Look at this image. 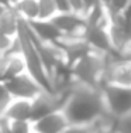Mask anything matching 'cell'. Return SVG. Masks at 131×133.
<instances>
[{
  "label": "cell",
  "instance_id": "cell-24",
  "mask_svg": "<svg viewBox=\"0 0 131 133\" xmlns=\"http://www.w3.org/2000/svg\"><path fill=\"white\" fill-rule=\"evenodd\" d=\"M2 99H11V98H10V95L7 94V91H6L4 84L0 82V101H2Z\"/></svg>",
  "mask_w": 131,
  "mask_h": 133
},
{
  "label": "cell",
  "instance_id": "cell-10",
  "mask_svg": "<svg viewBox=\"0 0 131 133\" xmlns=\"http://www.w3.org/2000/svg\"><path fill=\"white\" fill-rule=\"evenodd\" d=\"M68 126H69V122H68L65 113L61 109L33 122V132L34 133H62Z\"/></svg>",
  "mask_w": 131,
  "mask_h": 133
},
{
  "label": "cell",
  "instance_id": "cell-13",
  "mask_svg": "<svg viewBox=\"0 0 131 133\" xmlns=\"http://www.w3.org/2000/svg\"><path fill=\"white\" fill-rule=\"evenodd\" d=\"M4 57H6V68H4V75H3V82L27 72V65H26V61H24L23 54L4 55Z\"/></svg>",
  "mask_w": 131,
  "mask_h": 133
},
{
  "label": "cell",
  "instance_id": "cell-6",
  "mask_svg": "<svg viewBox=\"0 0 131 133\" xmlns=\"http://www.w3.org/2000/svg\"><path fill=\"white\" fill-rule=\"evenodd\" d=\"M107 27L109 24H86L82 37L92 47L93 51L114 57V50L110 43Z\"/></svg>",
  "mask_w": 131,
  "mask_h": 133
},
{
  "label": "cell",
  "instance_id": "cell-28",
  "mask_svg": "<svg viewBox=\"0 0 131 133\" xmlns=\"http://www.w3.org/2000/svg\"><path fill=\"white\" fill-rule=\"evenodd\" d=\"M9 2H10V4H11V6H13V4H16V3L18 2V0H9Z\"/></svg>",
  "mask_w": 131,
  "mask_h": 133
},
{
  "label": "cell",
  "instance_id": "cell-2",
  "mask_svg": "<svg viewBox=\"0 0 131 133\" xmlns=\"http://www.w3.org/2000/svg\"><path fill=\"white\" fill-rule=\"evenodd\" d=\"M18 40L21 43V54L24 57V61L27 65V72L34 78L44 91L54 94V88H52V82L49 79L48 74H47L44 64L40 58V54L37 51L35 45H34L33 40L30 37V30H28V23L21 18L20 28H18L17 34Z\"/></svg>",
  "mask_w": 131,
  "mask_h": 133
},
{
  "label": "cell",
  "instance_id": "cell-12",
  "mask_svg": "<svg viewBox=\"0 0 131 133\" xmlns=\"http://www.w3.org/2000/svg\"><path fill=\"white\" fill-rule=\"evenodd\" d=\"M7 120H30L31 122V101L28 99H11L4 116Z\"/></svg>",
  "mask_w": 131,
  "mask_h": 133
},
{
  "label": "cell",
  "instance_id": "cell-4",
  "mask_svg": "<svg viewBox=\"0 0 131 133\" xmlns=\"http://www.w3.org/2000/svg\"><path fill=\"white\" fill-rule=\"evenodd\" d=\"M100 92L104 101L106 112L113 119H120L131 112V87L103 84Z\"/></svg>",
  "mask_w": 131,
  "mask_h": 133
},
{
  "label": "cell",
  "instance_id": "cell-21",
  "mask_svg": "<svg viewBox=\"0 0 131 133\" xmlns=\"http://www.w3.org/2000/svg\"><path fill=\"white\" fill-rule=\"evenodd\" d=\"M69 4H71V10L73 13L86 17V6L83 0H69Z\"/></svg>",
  "mask_w": 131,
  "mask_h": 133
},
{
  "label": "cell",
  "instance_id": "cell-20",
  "mask_svg": "<svg viewBox=\"0 0 131 133\" xmlns=\"http://www.w3.org/2000/svg\"><path fill=\"white\" fill-rule=\"evenodd\" d=\"M62 133H93V125H69Z\"/></svg>",
  "mask_w": 131,
  "mask_h": 133
},
{
  "label": "cell",
  "instance_id": "cell-23",
  "mask_svg": "<svg viewBox=\"0 0 131 133\" xmlns=\"http://www.w3.org/2000/svg\"><path fill=\"white\" fill-rule=\"evenodd\" d=\"M0 128L3 133H13L10 128V120H7L6 118H0Z\"/></svg>",
  "mask_w": 131,
  "mask_h": 133
},
{
  "label": "cell",
  "instance_id": "cell-3",
  "mask_svg": "<svg viewBox=\"0 0 131 133\" xmlns=\"http://www.w3.org/2000/svg\"><path fill=\"white\" fill-rule=\"evenodd\" d=\"M107 57L110 55L92 51L83 58H80L76 64L72 65L73 81L83 87L100 89L103 85L106 65H107Z\"/></svg>",
  "mask_w": 131,
  "mask_h": 133
},
{
  "label": "cell",
  "instance_id": "cell-16",
  "mask_svg": "<svg viewBox=\"0 0 131 133\" xmlns=\"http://www.w3.org/2000/svg\"><path fill=\"white\" fill-rule=\"evenodd\" d=\"M58 14L54 0H38V18L40 20H52Z\"/></svg>",
  "mask_w": 131,
  "mask_h": 133
},
{
  "label": "cell",
  "instance_id": "cell-26",
  "mask_svg": "<svg viewBox=\"0 0 131 133\" xmlns=\"http://www.w3.org/2000/svg\"><path fill=\"white\" fill-rule=\"evenodd\" d=\"M7 9H9V6H4V4H0V18L3 17V14L7 11Z\"/></svg>",
  "mask_w": 131,
  "mask_h": 133
},
{
  "label": "cell",
  "instance_id": "cell-15",
  "mask_svg": "<svg viewBox=\"0 0 131 133\" xmlns=\"http://www.w3.org/2000/svg\"><path fill=\"white\" fill-rule=\"evenodd\" d=\"M20 23H21L20 16L16 13V10L13 7H9L7 11L0 18V30L4 31L6 34H9L11 37H17Z\"/></svg>",
  "mask_w": 131,
  "mask_h": 133
},
{
  "label": "cell",
  "instance_id": "cell-14",
  "mask_svg": "<svg viewBox=\"0 0 131 133\" xmlns=\"http://www.w3.org/2000/svg\"><path fill=\"white\" fill-rule=\"evenodd\" d=\"M11 7L24 21H34L38 18V0H18Z\"/></svg>",
  "mask_w": 131,
  "mask_h": 133
},
{
  "label": "cell",
  "instance_id": "cell-7",
  "mask_svg": "<svg viewBox=\"0 0 131 133\" xmlns=\"http://www.w3.org/2000/svg\"><path fill=\"white\" fill-rule=\"evenodd\" d=\"M57 44L64 54L65 62L69 66L76 64L80 58L93 51L92 47L83 40V37H62L57 41Z\"/></svg>",
  "mask_w": 131,
  "mask_h": 133
},
{
  "label": "cell",
  "instance_id": "cell-25",
  "mask_svg": "<svg viewBox=\"0 0 131 133\" xmlns=\"http://www.w3.org/2000/svg\"><path fill=\"white\" fill-rule=\"evenodd\" d=\"M118 59H126V61H130V62H131V50H130L128 52H126L124 55H121Z\"/></svg>",
  "mask_w": 131,
  "mask_h": 133
},
{
  "label": "cell",
  "instance_id": "cell-22",
  "mask_svg": "<svg viewBox=\"0 0 131 133\" xmlns=\"http://www.w3.org/2000/svg\"><path fill=\"white\" fill-rule=\"evenodd\" d=\"M54 2H55V6H57L58 13H69V11H72L69 0H54Z\"/></svg>",
  "mask_w": 131,
  "mask_h": 133
},
{
  "label": "cell",
  "instance_id": "cell-11",
  "mask_svg": "<svg viewBox=\"0 0 131 133\" xmlns=\"http://www.w3.org/2000/svg\"><path fill=\"white\" fill-rule=\"evenodd\" d=\"M28 23V21H27ZM28 26L34 34L44 43H57L62 38V33L57 28L52 20H37L30 21Z\"/></svg>",
  "mask_w": 131,
  "mask_h": 133
},
{
  "label": "cell",
  "instance_id": "cell-17",
  "mask_svg": "<svg viewBox=\"0 0 131 133\" xmlns=\"http://www.w3.org/2000/svg\"><path fill=\"white\" fill-rule=\"evenodd\" d=\"M10 128L13 133H34L33 122L30 120H10Z\"/></svg>",
  "mask_w": 131,
  "mask_h": 133
},
{
  "label": "cell",
  "instance_id": "cell-18",
  "mask_svg": "<svg viewBox=\"0 0 131 133\" xmlns=\"http://www.w3.org/2000/svg\"><path fill=\"white\" fill-rule=\"evenodd\" d=\"M113 126L117 133H131V112L120 119H114Z\"/></svg>",
  "mask_w": 131,
  "mask_h": 133
},
{
  "label": "cell",
  "instance_id": "cell-8",
  "mask_svg": "<svg viewBox=\"0 0 131 133\" xmlns=\"http://www.w3.org/2000/svg\"><path fill=\"white\" fill-rule=\"evenodd\" d=\"M103 84L131 87V62L118 58L110 59L106 65Z\"/></svg>",
  "mask_w": 131,
  "mask_h": 133
},
{
  "label": "cell",
  "instance_id": "cell-9",
  "mask_svg": "<svg viewBox=\"0 0 131 133\" xmlns=\"http://www.w3.org/2000/svg\"><path fill=\"white\" fill-rule=\"evenodd\" d=\"M52 21L62 33V37H82L87 24L85 16L76 14L73 11L58 13L52 18Z\"/></svg>",
  "mask_w": 131,
  "mask_h": 133
},
{
  "label": "cell",
  "instance_id": "cell-27",
  "mask_svg": "<svg viewBox=\"0 0 131 133\" xmlns=\"http://www.w3.org/2000/svg\"><path fill=\"white\" fill-rule=\"evenodd\" d=\"M0 4H4V6L11 7V4H10V2H9V0H0Z\"/></svg>",
  "mask_w": 131,
  "mask_h": 133
},
{
  "label": "cell",
  "instance_id": "cell-29",
  "mask_svg": "<svg viewBox=\"0 0 131 133\" xmlns=\"http://www.w3.org/2000/svg\"><path fill=\"white\" fill-rule=\"evenodd\" d=\"M0 133H3V132H2V128H0Z\"/></svg>",
  "mask_w": 131,
  "mask_h": 133
},
{
  "label": "cell",
  "instance_id": "cell-19",
  "mask_svg": "<svg viewBox=\"0 0 131 133\" xmlns=\"http://www.w3.org/2000/svg\"><path fill=\"white\" fill-rule=\"evenodd\" d=\"M16 37H11L9 34H6L4 31L0 30V54H6L10 50V47L13 45Z\"/></svg>",
  "mask_w": 131,
  "mask_h": 133
},
{
  "label": "cell",
  "instance_id": "cell-5",
  "mask_svg": "<svg viewBox=\"0 0 131 133\" xmlns=\"http://www.w3.org/2000/svg\"><path fill=\"white\" fill-rule=\"evenodd\" d=\"M7 94L10 95L11 99H28L33 101L35 96H38L42 92L41 85L38 84L28 72L18 75L16 78L3 82Z\"/></svg>",
  "mask_w": 131,
  "mask_h": 133
},
{
  "label": "cell",
  "instance_id": "cell-1",
  "mask_svg": "<svg viewBox=\"0 0 131 133\" xmlns=\"http://www.w3.org/2000/svg\"><path fill=\"white\" fill-rule=\"evenodd\" d=\"M62 112L69 125H93L99 119L109 116L100 89L75 84L69 91ZM111 118V116H110Z\"/></svg>",
  "mask_w": 131,
  "mask_h": 133
}]
</instances>
